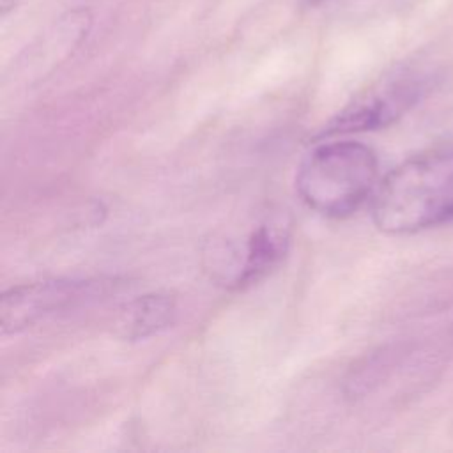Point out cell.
Wrapping results in <instances>:
<instances>
[{
    "label": "cell",
    "mask_w": 453,
    "mask_h": 453,
    "mask_svg": "<svg viewBox=\"0 0 453 453\" xmlns=\"http://www.w3.org/2000/svg\"><path fill=\"white\" fill-rule=\"evenodd\" d=\"M372 218L389 235L453 221V145L426 149L395 166L373 191Z\"/></svg>",
    "instance_id": "obj_1"
},
{
    "label": "cell",
    "mask_w": 453,
    "mask_h": 453,
    "mask_svg": "<svg viewBox=\"0 0 453 453\" xmlns=\"http://www.w3.org/2000/svg\"><path fill=\"white\" fill-rule=\"evenodd\" d=\"M377 156L354 140L317 145L299 165L296 189L315 212L342 219L354 214L377 188Z\"/></svg>",
    "instance_id": "obj_2"
},
{
    "label": "cell",
    "mask_w": 453,
    "mask_h": 453,
    "mask_svg": "<svg viewBox=\"0 0 453 453\" xmlns=\"http://www.w3.org/2000/svg\"><path fill=\"white\" fill-rule=\"evenodd\" d=\"M122 287L119 278H57L11 287L0 299V327L14 334L37 322L106 299Z\"/></svg>",
    "instance_id": "obj_3"
},
{
    "label": "cell",
    "mask_w": 453,
    "mask_h": 453,
    "mask_svg": "<svg viewBox=\"0 0 453 453\" xmlns=\"http://www.w3.org/2000/svg\"><path fill=\"white\" fill-rule=\"evenodd\" d=\"M290 244V228L283 219L258 223L242 241H214L205 253L211 258L212 276L232 290L246 288L269 274L285 257Z\"/></svg>",
    "instance_id": "obj_4"
},
{
    "label": "cell",
    "mask_w": 453,
    "mask_h": 453,
    "mask_svg": "<svg viewBox=\"0 0 453 453\" xmlns=\"http://www.w3.org/2000/svg\"><path fill=\"white\" fill-rule=\"evenodd\" d=\"M423 74L403 71L352 99L320 129L317 138L382 129L403 117L426 92Z\"/></svg>",
    "instance_id": "obj_5"
},
{
    "label": "cell",
    "mask_w": 453,
    "mask_h": 453,
    "mask_svg": "<svg viewBox=\"0 0 453 453\" xmlns=\"http://www.w3.org/2000/svg\"><path fill=\"white\" fill-rule=\"evenodd\" d=\"M177 317L175 297L163 292L136 297L127 304L119 320L120 334L127 340H142L170 327Z\"/></svg>",
    "instance_id": "obj_6"
},
{
    "label": "cell",
    "mask_w": 453,
    "mask_h": 453,
    "mask_svg": "<svg viewBox=\"0 0 453 453\" xmlns=\"http://www.w3.org/2000/svg\"><path fill=\"white\" fill-rule=\"evenodd\" d=\"M304 2H308V4L315 5V4H322V2H327V0H304Z\"/></svg>",
    "instance_id": "obj_7"
}]
</instances>
